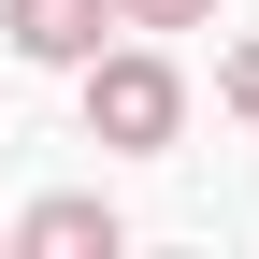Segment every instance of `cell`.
I'll return each mask as SVG.
<instances>
[{"instance_id": "1", "label": "cell", "mask_w": 259, "mask_h": 259, "mask_svg": "<svg viewBox=\"0 0 259 259\" xmlns=\"http://www.w3.org/2000/svg\"><path fill=\"white\" fill-rule=\"evenodd\" d=\"M72 101H87V144H101V158H173V144H187V72H173L158 29L101 44V58L72 72Z\"/></svg>"}, {"instance_id": "2", "label": "cell", "mask_w": 259, "mask_h": 259, "mask_svg": "<svg viewBox=\"0 0 259 259\" xmlns=\"http://www.w3.org/2000/svg\"><path fill=\"white\" fill-rule=\"evenodd\" d=\"M101 29H130L115 0H0V44L44 58V72H87V58H101Z\"/></svg>"}, {"instance_id": "3", "label": "cell", "mask_w": 259, "mask_h": 259, "mask_svg": "<svg viewBox=\"0 0 259 259\" xmlns=\"http://www.w3.org/2000/svg\"><path fill=\"white\" fill-rule=\"evenodd\" d=\"M115 245H130V216L101 187H44V202L15 216V259H115Z\"/></svg>"}, {"instance_id": "4", "label": "cell", "mask_w": 259, "mask_h": 259, "mask_svg": "<svg viewBox=\"0 0 259 259\" xmlns=\"http://www.w3.org/2000/svg\"><path fill=\"white\" fill-rule=\"evenodd\" d=\"M216 115L259 130V29H245V44H216Z\"/></svg>"}, {"instance_id": "5", "label": "cell", "mask_w": 259, "mask_h": 259, "mask_svg": "<svg viewBox=\"0 0 259 259\" xmlns=\"http://www.w3.org/2000/svg\"><path fill=\"white\" fill-rule=\"evenodd\" d=\"M115 15H130V29H216L231 0H115Z\"/></svg>"}, {"instance_id": "6", "label": "cell", "mask_w": 259, "mask_h": 259, "mask_svg": "<svg viewBox=\"0 0 259 259\" xmlns=\"http://www.w3.org/2000/svg\"><path fill=\"white\" fill-rule=\"evenodd\" d=\"M0 245H15V231H0Z\"/></svg>"}]
</instances>
